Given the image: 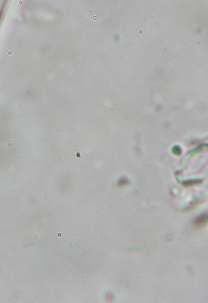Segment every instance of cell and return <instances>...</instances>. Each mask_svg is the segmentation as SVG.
I'll return each instance as SVG.
<instances>
[{
	"instance_id": "obj_1",
	"label": "cell",
	"mask_w": 208,
	"mask_h": 303,
	"mask_svg": "<svg viewBox=\"0 0 208 303\" xmlns=\"http://www.w3.org/2000/svg\"><path fill=\"white\" fill-rule=\"evenodd\" d=\"M207 219V215H203L197 218L195 220V224L198 226L204 224Z\"/></svg>"
}]
</instances>
